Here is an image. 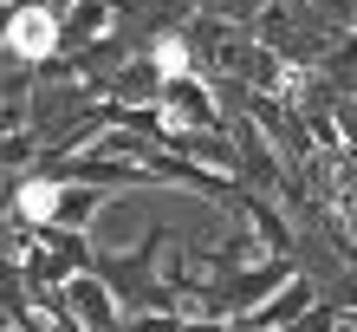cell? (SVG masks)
I'll list each match as a JSON object with an SVG mask.
<instances>
[{
    "instance_id": "obj_1",
    "label": "cell",
    "mask_w": 357,
    "mask_h": 332,
    "mask_svg": "<svg viewBox=\"0 0 357 332\" xmlns=\"http://www.w3.org/2000/svg\"><path fill=\"white\" fill-rule=\"evenodd\" d=\"M20 46H26V52H46V46H52V20L26 13V20H20Z\"/></svg>"
},
{
    "instance_id": "obj_2",
    "label": "cell",
    "mask_w": 357,
    "mask_h": 332,
    "mask_svg": "<svg viewBox=\"0 0 357 332\" xmlns=\"http://www.w3.org/2000/svg\"><path fill=\"white\" fill-rule=\"evenodd\" d=\"M52 202H59V196L46 189V182H39V189H26V215H46V209H52Z\"/></svg>"
}]
</instances>
